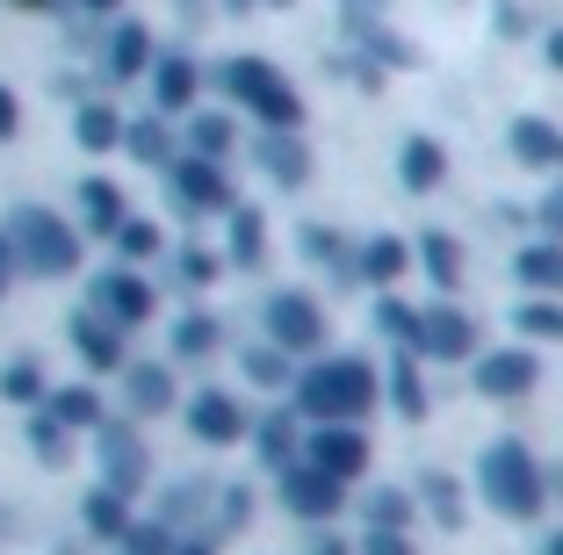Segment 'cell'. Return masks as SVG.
<instances>
[{"label":"cell","instance_id":"obj_1","mask_svg":"<svg viewBox=\"0 0 563 555\" xmlns=\"http://www.w3.org/2000/svg\"><path fill=\"white\" fill-rule=\"evenodd\" d=\"M297 411L311 425H362V411L376 404V368L362 354H340V360H318L297 376Z\"/></svg>","mask_w":563,"mask_h":555},{"label":"cell","instance_id":"obj_2","mask_svg":"<svg viewBox=\"0 0 563 555\" xmlns=\"http://www.w3.org/2000/svg\"><path fill=\"white\" fill-rule=\"evenodd\" d=\"M477 490H484V506H492L498 520H534V512L549 506V476H542V462H534L528 441H492L484 447Z\"/></svg>","mask_w":563,"mask_h":555},{"label":"cell","instance_id":"obj_3","mask_svg":"<svg viewBox=\"0 0 563 555\" xmlns=\"http://www.w3.org/2000/svg\"><path fill=\"white\" fill-rule=\"evenodd\" d=\"M217 87H224V101H239L261 131H303L297 80H282L267 58H224V66H217Z\"/></svg>","mask_w":563,"mask_h":555},{"label":"cell","instance_id":"obj_4","mask_svg":"<svg viewBox=\"0 0 563 555\" xmlns=\"http://www.w3.org/2000/svg\"><path fill=\"white\" fill-rule=\"evenodd\" d=\"M8 245H15V260H22V275H44V281H66V275H80V253H87V238L66 224V217H51V210H15L8 217Z\"/></svg>","mask_w":563,"mask_h":555},{"label":"cell","instance_id":"obj_5","mask_svg":"<svg viewBox=\"0 0 563 555\" xmlns=\"http://www.w3.org/2000/svg\"><path fill=\"white\" fill-rule=\"evenodd\" d=\"M261 318H267V346H282L289 360L325 346V311H318V296H303V289H275Z\"/></svg>","mask_w":563,"mask_h":555},{"label":"cell","instance_id":"obj_6","mask_svg":"<svg viewBox=\"0 0 563 555\" xmlns=\"http://www.w3.org/2000/svg\"><path fill=\"white\" fill-rule=\"evenodd\" d=\"M95 455H101V490H117V498H137L152 476V455L145 441H137V425L131 419H109L95 433Z\"/></svg>","mask_w":563,"mask_h":555},{"label":"cell","instance_id":"obj_7","mask_svg":"<svg viewBox=\"0 0 563 555\" xmlns=\"http://www.w3.org/2000/svg\"><path fill=\"white\" fill-rule=\"evenodd\" d=\"M303 462H311L318 476H332V484H362L376 447H368L362 425H318L311 441H303Z\"/></svg>","mask_w":563,"mask_h":555},{"label":"cell","instance_id":"obj_8","mask_svg":"<svg viewBox=\"0 0 563 555\" xmlns=\"http://www.w3.org/2000/svg\"><path fill=\"white\" fill-rule=\"evenodd\" d=\"M166 188H174L188 210H210V217L232 210V174H224V159H202V152H174Z\"/></svg>","mask_w":563,"mask_h":555},{"label":"cell","instance_id":"obj_9","mask_svg":"<svg viewBox=\"0 0 563 555\" xmlns=\"http://www.w3.org/2000/svg\"><path fill=\"white\" fill-rule=\"evenodd\" d=\"M95 318H109L117 332H137L152 318V281L137 275V267H109V275H95V303H87Z\"/></svg>","mask_w":563,"mask_h":555},{"label":"cell","instance_id":"obj_10","mask_svg":"<svg viewBox=\"0 0 563 555\" xmlns=\"http://www.w3.org/2000/svg\"><path fill=\"white\" fill-rule=\"evenodd\" d=\"M282 506L297 512V520L325 526L347 512V484H332V476H318L311 462H297V469H282Z\"/></svg>","mask_w":563,"mask_h":555},{"label":"cell","instance_id":"obj_11","mask_svg":"<svg viewBox=\"0 0 563 555\" xmlns=\"http://www.w3.org/2000/svg\"><path fill=\"white\" fill-rule=\"evenodd\" d=\"M419 354H427V360H470V354H477V318L455 311V303L419 311Z\"/></svg>","mask_w":563,"mask_h":555},{"label":"cell","instance_id":"obj_12","mask_svg":"<svg viewBox=\"0 0 563 555\" xmlns=\"http://www.w3.org/2000/svg\"><path fill=\"white\" fill-rule=\"evenodd\" d=\"M152 95H159V115H196V95H202V66L188 51H159L152 58Z\"/></svg>","mask_w":563,"mask_h":555},{"label":"cell","instance_id":"obj_13","mask_svg":"<svg viewBox=\"0 0 563 555\" xmlns=\"http://www.w3.org/2000/svg\"><path fill=\"white\" fill-rule=\"evenodd\" d=\"M534 376H542V360L528 354V346H498V354H477V397H528Z\"/></svg>","mask_w":563,"mask_h":555},{"label":"cell","instance_id":"obj_14","mask_svg":"<svg viewBox=\"0 0 563 555\" xmlns=\"http://www.w3.org/2000/svg\"><path fill=\"white\" fill-rule=\"evenodd\" d=\"M152 58H159V51H152V30H145V22H131V15L109 22V44H101V73H109V87L152 73Z\"/></svg>","mask_w":563,"mask_h":555},{"label":"cell","instance_id":"obj_15","mask_svg":"<svg viewBox=\"0 0 563 555\" xmlns=\"http://www.w3.org/2000/svg\"><path fill=\"white\" fill-rule=\"evenodd\" d=\"M188 425H196L202 447H239V441H246V404H239L232 390H196Z\"/></svg>","mask_w":563,"mask_h":555},{"label":"cell","instance_id":"obj_16","mask_svg":"<svg viewBox=\"0 0 563 555\" xmlns=\"http://www.w3.org/2000/svg\"><path fill=\"white\" fill-rule=\"evenodd\" d=\"M73 354L87 360V376H123V368H131V354H123V332L109 325V318H95V311L73 318Z\"/></svg>","mask_w":563,"mask_h":555},{"label":"cell","instance_id":"obj_17","mask_svg":"<svg viewBox=\"0 0 563 555\" xmlns=\"http://www.w3.org/2000/svg\"><path fill=\"white\" fill-rule=\"evenodd\" d=\"M412 267H419V260H412V245H405V238H390V231H376L368 245H354V275H362L368 289H383V296L398 289V281L412 275Z\"/></svg>","mask_w":563,"mask_h":555},{"label":"cell","instance_id":"obj_18","mask_svg":"<svg viewBox=\"0 0 563 555\" xmlns=\"http://www.w3.org/2000/svg\"><path fill=\"white\" fill-rule=\"evenodd\" d=\"M253 159H261V174L275 180V188H303V180H311V145H303L297 131H261Z\"/></svg>","mask_w":563,"mask_h":555},{"label":"cell","instance_id":"obj_19","mask_svg":"<svg viewBox=\"0 0 563 555\" xmlns=\"http://www.w3.org/2000/svg\"><path fill=\"white\" fill-rule=\"evenodd\" d=\"M506 145H514V159L534 166V174H563V131H556V123H542V115H514Z\"/></svg>","mask_w":563,"mask_h":555},{"label":"cell","instance_id":"obj_20","mask_svg":"<svg viewBox=\"0 0 563 555\" xmlns=\"http://www.w3.org/2000/svg\"><path fill=\"white\" fill-rule=\"evenodd\" d=\"M398 180L412 188V196H433L448 180V152H441V137H427V131H412L398 145Z\"/></svg>","mask_w":563,"mask_h":555},{"label":"cell","instance_id":"obj_21","mask_svg":"<svg viewBox=\"0 0 563 555\" xmlns=\"http://www.w3.org/2000/svg\"><path fill=\"white\" fill-rule=\"evenodd\" d=\"M80 217H87V231H95V238H117L123 217H131V196H123L109 174H87L80 180Z\"/></svg>","mask_w":563,"mask_h":555},{"label":"cell","instance_id":"obj_22","mask_svg":"<svg viewBox=\"0 0 563 555\" xmlns=\"http://www.w3.org/2000/svg\"><path fill=\"white\" fill-rule=\"evenodd\" d=\"M267 253V217L253 202H232L224 210V267H261Z\"/></svg>","mask_w":563,"mask_h":555},{"label":"cell","instance_id":"obj_23","mask_svg":"<svg viewBox=\"0 0 563 555\" xmlns=\"http://www.w3.org/2000/svg\"><path fill=\"white\" fill-rule=\"evenodd\" d=\"M253 455L267 462V469H297L303 462V433H297V419H289V411H267L261 425H253Z\"/></svg>","mask_w":563,"mask_h":555},{"label":"cell","instance_id":"obj_24","mask_svg":"<svg viewBox=\"0 0 563 555\" xmlns=\"http://www.w3.org/2000/svg\"><path fill=\"white\" fill-rule=\"evenodd\" d=\"M51 419L66 425V433H101L109 425V404H101V390H87V382H66V390H51Z\"/></svg>","mask_w":563,"mask_h":555},{"label":"cell","instance_id":"obj_25","mask_svg":"<svg viewBox=\"0 0 563 555\" xmlns=\"http://www.w3.org/2000/svg\"><path fill=\"white\" fill-rule=\"evenodd\" d=\"M514 275H520V289H534V296H563V245L556 238L520 245V253H514Z\"/></svg>","mask_w":563,"mask_h":555},{"label":"cell","instance_id":"obj_26","mask_svg":"<svg viewBox=\"0 0 563 555\" xmlns=\"http://www.w3.org/2000/svg\"><path fill=\"white\" fill-rule=\"evenodd\" d=\"M123 397H131L137 419H159V411L174 404V376H166V360H137V368H123Z\"/></svg>","mask_w":563,"mask_h":555},{"label":"cell","instance_id":"obj_27","mask_svg":"<svg viewBox=\"0 0 563 555\" xmlns=\"http://www.w3.org/2000/svg\"><path fill=\"white\" fill-rule=\"evenodd\" d=\"M123 152H131L137 166H174V123H166L159 109L137 115V123H123Z\"/></svg>","mask_w":563,"mask_h":555},{"label":"cell","instance_id":"obj_28","mask_svg":"<svg viewBox=\"0 0 563 555\" xmlns=\"http://www.w3.org/2000/svg\"><path fill=\"white\" fill-rule=\"evenodd\" d=\"M412 260L433 289H455V281H463V245H455V231H427V238L412 245Z\"/></svg>","mask_w":563,"mask_h":555},{"label":"cell","instance_id":"obj_29","mask_svg":"<svg viewBox=\"0 0 563 555\" xmlns=\"http://www.w3.org/2000/svg\"><path fill=\"white\" fill-rule=\"evenodd\" d=\"M73 137H80V152H117L123 145V115H117V101H80V115H73Z\"/></svg>","mask_w":563,"mask_h":555},{"label":"cell","instance_id":"obj_30","mask_svg":"<svg viewBox=\"0 0 563 555\" xmlns=\"http://www.w3.org/2000/svg\"><path fill=\"white\" fill-rule=\"evenodd\" d=\"M239 145V123L224 109H196L188 115V152H202V159H232Z\"/></svg>","mask_w":563,"mask_h":555},{"label":"cell","instance_id":"obj_31","mask_svg":"<svg viewBox=\"0 0 563 555\" xmlns=\"http://www.w3.org/2000/svg\"><path fill=\"white\" fill-rule=\"evenodd\" d=\"M80 520H87V534H101V541H123V534H131V498H117V490H87V506H80Z\"/></svg>","mask_w":563,"mask_h":555},{"label":"cell","instance_id":"obj_32","mask_svg":"<svg viewBox=\"0 0 563 555\" xmlns=\"http://www.w3.org/2000/svg\"><path fill=\"white\" fill-rule=\"evenodd\" d=\"M51 390H58V382H51L36 360H8V368H0V397H8V404H22V411H44Z\"/></svg>","mask_w":563,"mask_h":555},{"label":"cell","instance_id":"obj_33","mask_svg":"<svg viewBox=\"0 0 563 555\" xmlns=\"http://www.w3.org/2000/svg\"><path fill=\"white\" fill-rule=\"evenodd\" d=\"M383 397L398 404V419H427V382H419V354H398L390 376H383Z\"/></svg>","mask_w":563,"mask_h":555},{"label":"cell","instance_id":"obj_34","mask_svg":"<svg viewBox=\"0 0 563 555\" xmlns=\"http://www.w3.org/2000/svg\"><path fill=\"white\" fill-rule=\"evenodd\" d=\"M239 368H246L253 390H297V360L282 354V346H246V360H239Z\"/></svg>","mask_w":563,"mask_h":555},{"label":"cell","instance_id":"obj_35","mask_svg":"<svg viewBox=\"0 0 563 555\" xmlns=\"http://www.w3.org/2000/svg\"><path fill=\"white\" fill-rule=\"evenodd\" d=\"M376 332H383L390 346H398V354H419V311L405 303L398 289H390V296L376 303Z\"/></svg>","mask_w":563,"mask_h":555},{"label":"cell","instance_id":"obj_36","mask_svg":"<svg viewBox=\"0 0 563 555\" xmlns=\"http://www.w3.org/2000/svg\"><path fill=\"white\" fill-rule=\"evenodd\" d=\"M217 346H224V325H217V318L188 311L181 325H174V360H210Z\"/></svg>","mask_w":563,"mask_h":555},{"label":"cell","instance_id":"obj_37","mask_svg":"<svg viewBox=\"0 0 563 555\" xmlns=\"http://www.w3.org/2000/svg\"><path fill=\"white\" fill-rule=\"evenodd\" d=\"M419 498H427V512H433V520H448V526H463V484H455V476L427 469V476H419Z\"/></svg>","mask_w":563,"mask_h":555},{"label":"cell","instance_id":"obj_38","mask_svg":"<svg viewBox=\"0 0 563 555\" xmlns=\"http://www.w3.org/2000/svg\"><path fill=\"white\" fill-rule=\"evenodd\" d=\"M368 526L376 534H405L412 526V490H368Z\"/></svg>","mask_w":563,"mask_h":555},{"label":"cell","instance_id":"obj_39","mask_svg":"<svg viewBox=\"0 0 563 555\" xmlns=\"http://www.w3.org/2000/svg\"><path fill=\"white\" fill-rule=\"evenodd\" d=\"M520 332L563 346V303H556V296H528V303H520Z\"/></svg>","mask_w":563,"mask_h":555},{"label":"cell","instance_id":"obj_40","mask_svg":"<svg viewBox=\"0 0 563 555\" xmlns=\"http://www.w3.org/2000/svg\"><path fill=\"white\" fill-rule=\"evenodd\" d=\"M66 441H73V433H66L58 419H51V411H30V447H36V462H51V469H58V462L73 455Z\"/></svg>","mask_w":563,"mask_h":555},{"label":"cell","instance_id":"obj_41","mask_svg":"<svg viewBox=\"0 0 563 555\" xmlns=\"http://www.w3.org/2000/svg\"><path fill=\"white\" fill-rule=\"evenodd\" d=\"M159 245H166V231L152 224V217H123V231H117V253H123V260H152Z\"/></svg>","mask_w":563,"mask_h":555},{"label":"cell","instance_id":"obj_42","mask_svg":"<svg viewBox=\"0 0 563 555\" xmlns=\"http://www.w3.org/2000/svg\"><path fill=\"white\" fill-rule=\"evenodd\" d=\"M174 275H181L188 289H210V281L224 275V260H217V253H202V245H188L181 260H174Z\"/></svg>","mask_w":563,"mask_h":555},{"label":"cell","instance_id":"obj_43","mask_svg":"<svg viewBox=\"0 0 563 555\" xmlns=\"http://www.w3.org/2000/svg\"><path fill=\"white\" fill-rule=\"evenodd\" d=\"M174 548H181L174 526H145V520H137L131 534H123V555H174Z\"/></svg>","mask_w":563,"mask_h":555},{"label":"cell","instance_id":"obj_44","mask_svg":"<svg viewBox=\"0 0 563 555\" xmlns=\"http://www.w3.org/2000/svg\"><path fill=\"white\" fill-rule=\"evenodd\" d=\"M246 520H253V490H224V506H217V526H224V534H239Z\"/></svg>","mask_w":563,"mask_h":555},{"label":"cell","instance_id":"obj_45","mask_svg":"<svg viewBox=\"0 0 563 555\" xmlns=\"http://www.w3.org/2000/svg\"><path fill=\"white\" fill-rule=\"evenodd\" d=\"M368 51H376L383 66H412V44H405V36H390V30H368Z\"/></svg>","mask_w":563,"mask_h":555},{"label":"cell","instance_id":"obj_46","mask_svg":"<svg viewBox=\"0 0 563 555\" xmlns=\"http://www.w3.org/2000/svg\"><path fill=\"white\" fill-rule=\"evenodd\" d=\"M534 224H542V238H556L563 245V180L542 196V210H534Z\"/></svg>","mask_w":563,"mask_h":555},{"label":"cell","instance_id":"obj_47","mask_svg":"<svg viewBox=\"0 0 563 555\" xmlns=\"http://www.w3.org/2000/svg\"><path fill=\"white\" fill-rule=\"evenodd\" d=\"M362 555H419V548H412V534H376V526H368Z\"/></svg>","mask_w":563,"mask_h":555},{"label":"cell","instance_id":"obj_48","mask_svg":"<svg viewBox=\"0 0 563 555\" xmlns=\"http://www.w3.org/2000/svg\"><path fill=\"white\" fill-rule=\"evenodd\" d=\"M22 131V101H15V87H0V137H15Z\"/></svg>","mask_w":563,"mask_h":555},{"label":"cell","instance_id":"obj_49","mask_svg":"<svg viewBox=\"0 0 563 555\" xmlns=\"http://www.w3.org/2000/svg\"><path fill=\"white\" fill-rule=\"evenodd\" d=\"M15 275H22V260H15V245H8V231H0V296L15 289Z\"/></svg>","mask_w":563,"mask_h":555},{"label":"cell","instance_id":"obj_50","mask_svg":"<svg viewBox=\"0 0 563 555\" xmlns=\"http://www.w3.org/2000/svg\"><path fill=\"white\" fill-rule=\"evenodd\" d=\"M311 555H354V548L340 534H325V526H318V534H311Z\"/></svg>","mask_w":563,"mask_h":555},{"label":"cell","instance_id":"obj_51","mask_svg":"<svg viewBox=\"0 0 563 555\" xmlns=\"http://www.w3.org/2000/svg\"><path fill=\"white\" fill-rule=\"evenodd\" d=\"M340 8H347L354 22H376V8H383V0H340Z\"/></svg>","mask_w":563,"mask_h":555},{"label":"cell","instance_id":"obj_52","mask_svg":"<svg viewBox=\"0 0 563 555\" xmlns=\"http://www.w3.org/2000/svg\"><path fill=\"white\" fill-rule=\"evenodd\" d=\"M22 15H58V8H66V0H15Z\"/></svg>","mask_w":563,"mask_h":555},{"label":"cell","instance_id":"obj_53","mask_svg":"<svg viewBox=\"0 0 563 555\" xmlns=\"http://www.w3.org/2000/svg\"><path fill=\"white\" fill-rule=\"evenodd\" d=\"M73 8H87V15H117L123 0H73Z\"/></svg>","mask_w":563,"mask_h":555},{"label":"cell","instance_id":"obj_54","mask_svg":"<svg viewBox=\"0 0 563 555\" xmlns=\"http://www.w3.org/2000/svg\"><path fill=\"white\" fill-rule=\"evenodd\" d=\"M542 58H549V66L563 73V30H556V36H549V44H542Z\"/></svg>","mask_w":563,"mask_h":555},{"label":"cell","instance_id":"obj_55","mask_svg":"<svg viewBox=\"0 0 563 555\" xmlns=\"http://www.w3.org/2000/svg\"><path fill=\"white\" fill-rule=\"evenodd\" d=\"M174 555H210V541H188V548H174Z\"/></svg>","mask_w":563,"mask_h":555},{"label":"cell","instance_id":"obj_56","mask_svg":"<svg viewBox=\"0 0 563 555\" xmlns=\"http://www.w3.org/2000/svg\"><path fill=\"white\" fill-rule=\"evenodd\" d=\"M542 555H563V534H549V541H542Z\"/></svg>","mask_w":563,"mask_h":555},{"label":"cell","instance_id":"obj_57","mask_svg":"<svg viewBox=\"0 0 563 555\" xmlns=\"http://www.w3.org/2000/svg\"><path fill=\"white\" fill-rule=\"evenodd\" d=\"M224 8H232V15H246V8H261V0H224Z\"/></svg>","mask_w":563,"mask_h":555}]
</instances>
